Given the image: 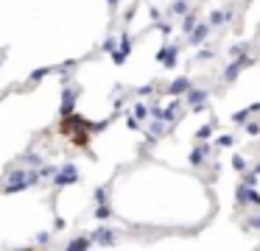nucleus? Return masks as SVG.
<instances>
[{
  "instance_id": "nucleus-1",
  "label": "nucleus",
  "mask_w": 260,
  "mask_h": 251,
  "mask_svg": "<svg viewBox=\"0 0 260 251\" xmlns=\"http://www.w3.org/2000/svg\"><path fill=\"white\" fill-rule=\"evenodd\" d=\"M34 181V176H25L22 170H17V173H11V179H8V184L3 187V193H17V190H22L25 184H31Z\"/></svg>"
}]
</instances>
